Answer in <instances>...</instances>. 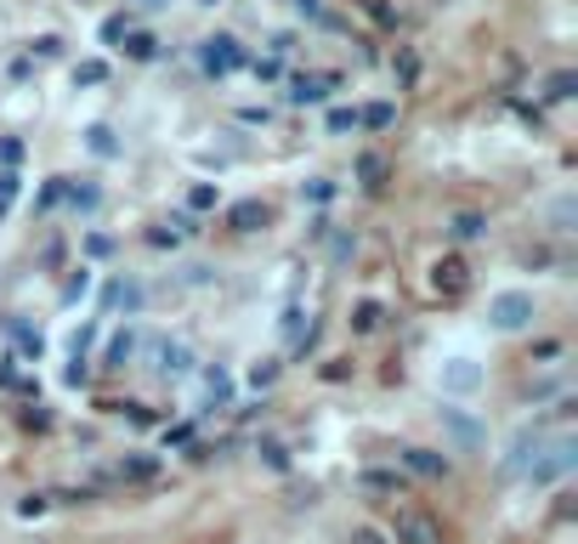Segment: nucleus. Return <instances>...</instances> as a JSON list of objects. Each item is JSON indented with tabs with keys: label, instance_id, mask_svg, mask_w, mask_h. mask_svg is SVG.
Masks as SVG:
<instances>
[{
	"label": "nucleus",
	"instance_id": "obj_1",
	"mask_svg": "<svg viewBox=\"0 0 578 544\" xmlns=\"http://www.w3.org/2000/svg\"><path fill=\"white\" fill-rule=\"evenodd\" d=\"M431 386H437V397H449L454 408L471 403V397H483V386H488L483 352H471V347H442V352L431 358Z\"/></svg>",
	"mask_w": 578,
	"mask_h": 544
},
{
	"label": "nucleus",
	"instance_id": "obj_2",
	"mask_svg": "<svg viewBox=\"0 0 578 544\" xmlns=\"http://www.w3.org/2000/svg\"><path fill=\"white\" fill-rule=\"evenodd\" d=\"M533 318H539V295H533V290H522V284L494 290V295H488V313H483L488 335H528V329H533Z\"/></svg>",
	"mask_w": 578,
	"mask_h": 544
},
{
	"label": "nucleus",
	"instance_id": "obj_3",
	"mask_svg": "<svg viewBox=\"0 0 578 544\" xmlns=\"http://www.w3.org/2000/svg\"><path fill=\"white\" fill-rule=\"evenodd\" d=\"M392 539L397 544H442V522L431 517L426 505H403L392 517Z\"/></svg>",
	"mask_w": 578,
	"mask_h": 544
},
{
	"label": "nucleus",
	"instance_id": "obj_4",
	"mask_svg": "<svg viewBox=\"0 0 578 544\" xmlns=\"http://www.w3.org/2000/svg\"><path fill=\"white\" fill-rule=\"evenodd\" d=\"M567 471H573V437H556L551 449H539V454H533V465H528L522 476H528L533 488H544V483H562Z\"/></svg>",
	"mask_w": 578,
	"mask_h": 544
},
{
	"label": "nucleus",
	"instance_id": "obj_5",
	"mask_svg": "<svg viewBox=\"0 0 578 544\" xmlns=\"http://www.w3.org/2000/svg\"><path fill=\"white\" fill-rule=\"evenodd\" d=\"M199 57H204V68H211V75H233V68L250 63L245 46H238L233 34H204V41H199Z\"/></svg>",
	"mask_w": 578,
	"mask_h": 544
},
{
	"label": "nucleus",
	"instance_id": "obj_6",
	"mask_svg": "<svg viewBox=\"0 0 578 544\" xmlns=\"http://www.w3.org/2000/svg\"><path fill=\"white\" fill-rule=\"evenodd\" d=\"M154 374H159V381H188V374H193V347H188V340H154Z\"/></svg>",
	"mask_w": 578,
	"mask_h": 544
},
{
	"label": "nucleus",
	"instance_id": "obj_7",
	"mask_svg": "<svg viewBox=\"0 0 578 544\" xmlns=\"http://www.w3.org/2000/svg\"><path fill=\"white\" fill-rule=\"evenodd\" d=\"M437 420H442V431H449L460 449H483V442H488V426H483V420H471L465 408H454V403H449V408H437Z\"/></svg>",
	"mask_w": 578,
	"mask_h": 544
},
{
	"label": "nucleus",
	"instance_id": "obj_8",
	"mask_svg": "<svg viewBox=\"0 0 578 544\" xmlns=\"http://www.w3.org/2000/svg\"><path fill=\"white\" fill-rule=\"evenodd\" d=\"M539 449H544V437H539V426H517V437H510V442H505V460H499V471H510V476H517V471H528Z\"/></svg>",
	"mask_w": 578,
	"mask_h": 544
},
{
	"label": "nucleus",
	"instance_id": "obj_9",
	"mask_svg": "<svg viewBox=\"0 0 578 544\" xmlns=\"http://www.w3.org/2000/svg\"><path fill=\"white\" fill-rule=\"evenodd\" d=\"M403 465L415 471V476H426V483H442V476L454 471V460L437 454V449H403Z\"/></svg>",
	"mask_w": 578,
	"mask_h": 544
},
{
	"label": "nucleus",
	"instance_id": "obj_10",
	"mask_svg": "<svg viewBox=\"0 0 578 544\" xmlns=\"http://www.w3.org/2000/svg\"><path fill=\"white\" fill-rule=\"evenodd\" d=\"M431 284H437L442 295H460V290L471 284V267H465L460 256H442V261L431 267Z\"/></svg>",
	"mask_w": 578,
	"mask_h": 544
},
{
	"label": "nucleus",
	"instance_id": "obj_11",
	"mask_svg": "<svg viewBox=\"0 0 578 544\" xmlns=\"http://www.w3.org/2000/svg\"><path fill=\"white\" fill-rule=\"evenodd\" d=\"M442 233L460 238V245H471V238H488V216H476V211H449V216H442Z\"/></svg>",
	"mask_w": 578,
	"mask_h": 544
},
{
	"label": "nucleus",
	"instance_id": "obj_12",
	"mask_svg": "<svg viewBox=\"0 0 578 544\" xmlns=\"http://www.w3.org/2000/svg\"><path fill=\"white\" fill-rule=\"evenodd\" d=\"M80 148H86L91 159H120V154H125L120 136H114V125H86V131H80Z\"/></svg>",
	"mask_w": 578,
	"mask_h": 544
},
{
	"label": "nucleus",
	"instance_id": "obj_13",
	"mask_svg": "<svg viewBox=\"0 0 578 544\" xmlns=\"http://www.w3.org/2000/svg\"><path fill=\"white\" fill-rule=\"evenodd\" d=\"M329 91H340V75H301L290 86V102H324Z\"/></svg>",
	"mask_w": 578,
	"mask_h": 544
},
{
	"label": "nucleus",
	"instance_id": "obj_14",
	"mask_svg": "<svg viewBox=\"0 0 578 544\" xmlns=\"http://www.w3.org/2000/svg\"><path fill=\"white\" fill-rule=\"evenodd\" d=\"M109 306H114V313H143V306H148V295H143V284H125V279H114L109 284Z\"/></svg>",
	"mask_w": 578,
	"mask_h": 544
},
{
	"label": "nucleus",
	"instance_id": "obj_15",
	"mask_svg": "<svg viewBox=\"0 0 578 544\" xmlns=\"http://www.w3.org/2000/svg\"><path fill=\"white\" fill-rule=\"evenodd\" d=\"M199 392H204V408H211V403L222 408V403L233 397V374H227V369H204V374H199Z\"/></svg>",
	"mask_w": 578,
	"mask_h": 544
},
{
	"label": "nucleus",
	"instance_id": "obj_16",
	"mask_svg": "<svg viewBox=\"0 0 578 544\" xmlns=\"http://www.w3.org/2000/svg\"><path fill=\"white\" fill-rule=\"evenodd\" d=\"M227 222H233V233H256L267 222V204L261 199H245V204H233V211H227Z\"/></svg>",
	"mask_w": 578,
	"mask_h": 544
},
{
	"label": "nucleus",
	"instance_id": "obj_17",
	"mask_svg": "<svg viewBox=\"0 0 578 544\" xmlns=\"http://www.w3.org/2000/svg\"><path fill=\"white\" fill-rule=\"evenodd\" d=\"M358 483H363L369 494H403V476H397V471H363Z\"/></svg>",
	"mask_w": 578,
	"mask_h": 544
},
{
	"label": "nucleus",
	"instance_id": "obj_18",
	"mask_svg": "<svg viewBox=\"0 0 578 544\" xmlns=\"http://www.w3.org/2000/svg\"><path fill=\"white\" fill-rule=\"evenodd\" d=\"M125 57L154 63V57H159V41H154V34H125Z\"/></svg>",
	"mask_w": 578,
	"mask_h": 544
},
{
	"label": "nucleus",
	"instance_id": "obj_19",
	"mask_svg": "<svg viewBox=\"0 0 578 544\" xmlns=\"http://www.w3.org/2000/svg\"><path fill=\"white\" fill-rule=\"evenodd\" d=\"M102 80H109V63H102V57L75 63V86H102Z\"/></svg>",
	"mask_w": 578,
	"mask_h": 544
},
{
	"label": "nucleus",
	"instance_id": "obj_20",
	"mask_svg": "<svg viewBox=\"0 0 578 544\" xmlns=\"http://www.w3.org/2000/svg\"><path fill=\"white\" fill-rule=\"evenodd\" d=\"M397 120V109H392V102H369V109L358 114V125H369V131H386Z\"/></svg>",
	"mask_w": 578,
	"mask_h": 544
},
{
	"label": "nucleus",
	"instance_id": "obj_21",
	"mask_svg": "<svg viewBox=\"0 0 578 544\" xmlns=\"http://www.w3.org/2000/svg\"><path fill=\"white\" fill-rule=\"evenodd\" d=\"M136 358V329H125V335H114V347H109V369H125Z\"/></svg>",
	"mask_w": 578,
	"mask_h": 544
},
{
	"label": "nucleus",
	"instance_id": "obj_22",
	"mask_svg": "<svg viewBox=\"0 0 578 544\" xmlns=\"http://www.w3.org/2000/svg\"><path fill=\"white\" fill-rule=\"evenodd\" d=\"M573 86H578V80H573V68H556V75L544 80V97H551V102H567V97H573Z\"/></svg>",
	"mask_w": 578,
	"mask_h": 544
},
{
	"label": "nucleus",
	"instance_id": "obj_23",
	"mask_svg": "<svg viewBox=\"0 0 578 544\" xmlns=\"http://www.w3.org/2000/svg\"><path fill=\"white\" fill-rule=\"evenodd\" d=\"M188 204H193V211H216V204H222V188H216V182H199V188H188Z\"/></svg>",
	"mask_w": 578,
	"mask_h": 544
},
{
	"label": "nucleus",
	"instance_id": "obj_24",
	"mask_svg": "<svg viewBox=\"0 0 578 544\" xmlns=\"http://www.w3.org/2000/svg\"><path fill=\"white\" fill-rule=\"evenodd\" d=\"M352 329H358V335L381 329V301H358V313H352Z\"/></svg>",
	"mask_w": 578,
	"mask_h": 544
},
{
	"label": "nucleus",
	"instance_id": "obj_25",
	"mask_svg": "<svg viewBox=\"0 0 578 544\" xmlns=\"http://www.w3.org/2000/svg\"><path fill=\"white\" fill-rule=\"evenodd\" d=\"M256 454H261V460H267L272 471H290V454H284V442H272V437H267V442H261Z\"/></svg>",
	"mask_w": 578,
	"mask_h": 544
},
{
	"label": "nucleus",
	"instance_id": "obj_26",
	"mask_svg": "<svg viewBox=\"0 0 578 544\" xmlns=\"http://www.w3.org/2000/svg\"><path fill=\"white\" fill-rule=\"evenodd\" d=\"M551 222H556V233H573V193H562L551 204Z\"/></svg>",
	"mask_w": 578,
	"mask_h": 544
},
{
	"label": "nucleus",
	"instance_id": "obj_27",
	"mask_svg": "<svg viewBox=\"0 0 578 544\" xmlns=\"http://www.w3.org/2000/svg\"><path fill=\"white\" fill-rule=\"evenodd\" d=\"M18 188H23V177H12V170H0V216L12 211V199H18Z\"/></svg>",
	"mask_w": 578,
	"mask_h": 544
},
{
	"label": "nucleus",
	"instance_id": "obj_28",
	"mask_svg": "<svg viewBox=\"0 0 578 544\" xmlns=\"http://www.w3.org/2000/svg\"><path fill=\"white\" fill-rule=\"evenodd\" d=\"M272 381H279V358H261L250 369V386H272Z\"/></svg>",
	"mask_w": 578,
	"mask_h": 544
},
{
	"label": "nucleus",
	"instance_id": "obj_29",
	"mask_svg": "<svg viewBox=\"0 0 578 544\" xmlns=\"http://www.w3.org/2000/svg\"><path fill=\"white\" fill-rule=\"evenodd\" d=\"M329 131H358V109H335L329 114Z\"/></svg>",
	"mask_w": 578,
	"mask_h": 544
},
{
	"label": "nucleus",
	"instance_id": "obj_30",
	"mask_svg": "<svg viewBox=\"0 0 578 544\" xmlns=\"http://www.w3.org/2000/svg\"><path fill=\"white\" fill-rule=\"evenodd\" d=\"M335 188H329V177H313V182H301V199H329Z\"/></svg>",
	"mask_w": 578,
	"mask_h": 544
},
{
	"label": "nucleus",
	"instance_id": "obj_31",
	"mask_svg": "<svg viewBox=\"0 0 578 544\" xmlns=\"http://www.w3.org/2000/svg\"><path fill=\"white\" fill-rule=\"evenodd\" d=\"M352 544H386V533H381V528H369V522H363V528H352Z\"/></svg>",
	"mask_w": 578,
	"mask_h": 544
},
{
	"label": "nucleus",
	"instance_id": "obj_32",
	"mask_svg": "<svg viewBox=\"0 0 578 544\" xmlns=\"http://www.w3.org/2000/svg\"><path fill=\"white\" fill-rule=\"evenodd\" d=\"M143 7H165V0H143Z\"/></svg>",
	"mask_w": 578,
	"mask_h": 544
}]
</instances>
